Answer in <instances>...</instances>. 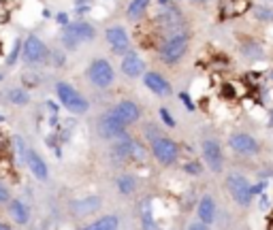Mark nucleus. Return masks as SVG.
Segmentation results:
<instances>
[{
  "mask_svg": "<svg viewBox=\"0 0 273 230\" xmlns=\"http://www.w3.org/2000/svg\"><path fill=\"white\" fill-rule=\"evenodd\" d=\"M56 90H58V96H60L62 100V105L71 111V113H85L88 111V100H85L81 94L75 90L73 85H68V84H58L56 85Z\"/></svg>",
  "mask_w": 273,
  "mask_h": 230,
  "instance_id": "nucleus-3",
  "label": "nucleus"
},
{
  "mask_svg": "<svg viewBox=\"0 0 273 230\" xmlns=\"http://www.w3.org/2000/svg\"><path fill=\"white\" fill-rule=\"evenodd\" d=\"M94 28L90 26V23H85V21H73V23H68V26L64 28V41L68 43L71 41V45L75 43H79V41H92L94 39Z\"/></svg>",
  "mask_w": 273,
  "mask_h": 230,
  "instance_id": "nucleus-8",
  "label": "nucleus"
},
{
  "mask_svg": "<svg viewBox=\"0 0 273 230\" xmlns=\"http://www.w3.org/2000/svg\"><path fill=\"white\" fill-rule=\"evenodd\" d=\"M88 77L96 87H109L113 84L115 73H113L111 64H109L107 60H94L88 68Z\"/></svg>",
  "mask_w": 273,
  "mask_h": 230,
  "instance_id": "nucleus-4",
  "label": "nucleus"
},
{
  "mask_svg": "<svg viewBox=\"0 0 273 230\" xmlns=\"http://www.w3.org/2000/svg\"><path fill=\"white\" fill-rule=\"evenodd\" d=\"M135 186H137V179L132 175H122L120 179H118V188H120V192L122 194H130V192H135Z\"/></svg>",
  "mask_w": 273,
  "mask_h": 230,
  "instance_id": "nucleus-22",
  "label": "nucleus"
},
{
  "mask_svg": "<svg viewBox=\"0 0 273 230\" xmlns=\"http://www.w3.org/2000/svg\"><path fill=\"white\" fill-rule=\"evenodd\" d=\"M265 190V184H258V186H252V194H260Z\"/></svg>",
  "mask_w": 273,
  "mask_h": 230,
  "instance_id": "nucleus-32",
  "label": "nucleus"
},
{
  "mask_svg": "<svg viewBox=\"0 0 273 230\" xmlns=\"http://www.w3.org/2000/svg\"><path fill=\"white\" fill-rule=\"evenodd\" d=\"M28 167H30V170L34 173L37 179H47V164H45V160L39 153H34V151L28 153Z\"/></svg>",
  "mask_w": 273,
  "mask_h": 230,
  "instance_id": "nucleus-18",
  "label": "nucleus"
},
{
  "mask_svg": "<svg viewBox=\"0 0 273 230\" xmlns=\"http://www.w3.org/2000/svg\"><path fill=\"white\" fill-rule=\"evenodd\" d=\"M113 156L115 158H122V160H145V147L141 143L132 139H122L113 149Z\"/></svg>",
  "mask_w": 273,
  "mask_h": 230,
  "instance_id": "nucleus-5",
  "label": "nucleus"
},
{
  "mask_svg": "<svg viewBox=\"0 0 273 230\" xmlns=\"http://www.w3.org/2000/svg\"><path fill=\"white\" fill-rule=\"evenodd\" d=\"M192 2H205V0H192Z\"/></svg>",
  "mask_w": 273,
  "mask_h": 230,
  "instance_id": "nucleus-34",
  "label": "nucleus"
},
{
  "mask_svg": "<svg viewBox=\"0 0 273 230\" xmlns=\"http://www.w3.org/2000/svg\"><path fill=\"white\" fill-rule=\"evenodd\" d=\"M9 213L17 224H26L28 220H30V211H28V207L21 203V200H13V203L9 205Z\"/></svg>",
  "mask_w": 273,
  "mask_h": 230,
  "instance_id": "nucleus-19",
  "label": "nucleus"
},
{
  "mask_svg": "<svg viewBox=\"0 0 273 230\" xmlns=\"http://www.w3.org/2000/svg\"><path fill=\"white\" fill-rule=\"evenodd\" d=\"M0 230H11V226H7V224H2V222H0Z\"/></svg>",
  "mask_w": 273,
  "mask_h": 230,
  "instance_id": "nucleus-33",
  "label": "nucleus"
},
{
  "mask_svg": "<svg viewBox=\"0 0 273 230\" xmlns=\"http://www.w3.org/2000/svg\"><path fill=\"white\" fill-rule=\"evenodd\" d=\"M113 117H118V120L124 124V126H128V124L137 122L139 115H141V111H139V107L135 103H130V100H122V103H118L115 107L109 111Z\"/></svg>",
  "mask_w": 273,
  "mask_h": 230,
  "instance_id": "nucleus-11",
  "label": "nucleus"
},
{
  "mask_svg": "<svg viewBox=\"0 0 273 230\" xmlns=\"http://www.w3.org/2000/svg\"><path fill=\"white\" fill-rule=\"evenodd\" d=\"M229 145L233 147L237 153H243V156H254V153L258 151L256 139L250 137V134H246V132H235V134H231Z\"/></svg>",
  "mask_w": 273,
  "mask_h": 230,
  "instance_id": "nucleus-9",
  "label": "nucleus"
},
{
  "mask_svg": "<svg viewBox=\"0 0 273 230\" xmlns=\"http://www.w3.org/2000/svg\"><path fill=\"white\" fill-rule=\"evenodd\" d=\"M243 54H246V58H254V60H258V58H263V49H260L258 45H254V43H248V45H243Z\"/></svg>",
  "mask_w": 273,
  "mask_h": 230,
  "instance_id": "nucleus-24",
  "label": "nucleus"
},
{
  "mask_svg": "<svg viewBox=\"0 0 273 230\" xmlns=\"http://www.w3.org/2000/svg\"><path fill=\"white\" fill-rule=\"evenodd\" d=\"M143 70H145V64L137 54L124 56V60H122V73L126 77H139V75H143Z\"/></svg>",
  "mask_w": 273,
  "mask_h": 230,
  "instance_id": "nucleus-14",
  "label": "nucleus"
},
{
  "mask_svg": "<svg viewBox=\"0 0 273 230\" xmlns=\"http://www.w3.org/2000/svg\"><path fill=\"white\" fill-rule=\"evenodd\" d=\"M188 230H209V228H207V224H203V222H194V224H190Z\"/></svg>",
  "mask_w": 273,
  "mask_h": 230,
  "instance_id": "nucleus-30",
  "label": "nucleus"
},
{
  "mask_svg": "<svg viewBox=\"0 0 273 230\" xmlns=\"http://www.w3.org/2000/svg\"><path fill=\"white\" fill-rule=\"evenodd\" d=\"M143 224H145V230H158L156 228V222L152 220V215H149L147 205H145V209H143Z\"/></svg>",
  "mask_w": 273,
  "mask_h": 230,
  "instance_id": "nucleus-25",
  "label": "nucleus"
},
{
  "mask_svg": "<svg viewBox=\"0 0 273 230\" xmlns=\"http://www.w3.org/2000/svg\"><path fill=\"white\" fill-rule=\"evenodd\" d=\"M107 41H109V45H111L115 51H126V49H128V43H130L126 30H124V28H120V26L109 28V30H107Z\"/></svg>",
  "mask_w": 273,
  "mask_h": 230,
  "instance_id": "nucleus-13",
  "label": "nucleus"
},
{
  "mask_svg": "<svg viewBox=\"0 0 273 230\" xmlns=\"http://www.w3.org/2000/svg\"><path fill=\"white\" fill-rule=\"evenodd\" d=\"M7 200H9V190H7V186L0 184V205L7 203Z\"/></svg>",
  "mask_w": 273,
  "mask_h": 230,
  "instance_id": "nucleus-29",
  "label": "nucleus"
},
{
  "mask_svg": "<svg viewBox=\"0 0 273 230\" xmlns=\"http://www.w3.org/2000/svg\"><path fill=\"white\" fill-rule=\"evenodd\" d=\"M226 188H229L231 196L235 198V203H239L241 207H248L252 200V186L243 175L239 173H231L226 177Z\"/></svg>",
  "mask_w": 273,
  "mask_h": 230,
  "instance_id": "nucleus-2",
  "label": "nucleus"
},
{
  "mask_svg": "<svg viewBox=\"0 0 273 230\" xmlns=\"http://www.w3.org/2000/svg\"><path fill=\"white\" fill-rule=\"evenodd\" d=\"M118 226H120L118 217L115 215H105V217H101V220H96L94 224H90V226H85L81 230H118Z\"/></svg>",
  "mask_w": 273,
  "mask_h": 230,
  "instance_id": "nucleus-20",
  "label": "nucleus"
},
{
  "mask_svg": "<svg viewBox=\"0 0 273 230\" xmlns=\"http://www.w3.org/2000/svg\"><path fill=\"white\" fill-rule=\"evenodd\" d=\"M145 85H147L154 94H158V96H167V94H171L169 81L162 79L158 73H147L145 75Z\"/></svg>",
  "mask_w": 273,
  "mask_h": 230,
  "instance_id": "nucleus-15",
  "label": "nucleus"
},
{
  "mask_svg": "<svg viewBox=\"0 0 273 230\" xmlns=\"http://www.w3.org/2000/svg\"><path fill=\"white\" fill-rule=\"evenodd\" d=\"M186 49H188V34H184V32L171 34V37L165 41V45L160 47V60L165 64H175L182 60Z\"/></svg>",
  "mask_w": 273,
  "mask_h": 230,
  "instance_id": "nucleus-1",
  "label": "nucleus"
},
{
  "mask_svg": "<svg viewBox=\"0 0 273 230\" xmlns=\"http://www.w3.org/2000/svg\"><path fill=\"white\" fill-rule=\"evenodd\" d=\"M152 149H154L156 160H158L160 164H171V162H175V158H177L175 141H171L167 137H158V139H156L154 145H152Z\"/></svg>",
  "mask_w": 273,
  "mask_h": 230,
  "instance_id": "nucleus-7",
  "label": "nucleus"
},
{
  "mask_svg": "<svg viewBox=\"0 0 273 230\" xmlns=\"http://www.w3.org/2000/svg\"><path fill=\"white\" fill-rule=\"evenodd\" d=\"M149 2H152V0H132L130 7H128V17L130 20H139V17L145 13V9H147Z\"/></svg>",
  "mask_w": 273,
  "mask_h": 230,
  "instance_id": "nucleus-21",
  "label": "nucleus"
},
{
  "mask_svg": "<svg viewBox=\"0 0 273 230\" xmlns=\"http://www.w3.org/2000/svg\"><path fill=\"white\" fill-rule=\"evenodd\" d=\"M101 203H103V200L98 196H88V198L75 200L73 209H75V213H77V215H90V213H94L96 209H101Z\"/></svg>",
  "mask_w": 273,
  "mask_h": 230,
  "instance_id": "nucleus-16",
  "label": "nucleus"
},
{
  "mask_svg": "<svg viewBox=\"0 0 273 230\" xmlns=\"http://www.w3.org/2000/svg\"><path fill=\"white\" fill-rule=\"evenodd\" d=\"M0 79H2V75H0Z\"/></svg>",
  "mask_w": 273,
  "mask_h": 230,
  "instance_id": "nucleus-35",
  "label": "nucleus"
},
{
  "mask_svg": "<svg viewBox=\"0 0 273 230\" xmlns=\"http://www.w3.org/2000/svg\"><path fill=\"white\" fill-rule=\"evenodd\" d=\"M203 158H205L207 167L213 170V173H222L224 168V156H222V147H220L218 141L207 139L203 143Z\"/></svg>",
  "mask_w": 273,
  "mask_h": 230,
  "instance_id": "nucleus-6",
  "label": "nucleus"
},
{
  "mask_svg": "<svg viewBox=\"0 0 273 230\" xmlns=\"http://www.w3.org/2000/svg\"><path fill=\"white\" fill-rule=\"evenodd\" d=\"M182 100H184V103H186V105H188V109H190V111H192V109H194V105H192V100H190V98H188V94H182Z\"/></svg>",
  "mask_w": 273,
  "mask_h": 230,
  "instance_id": "nucleus-31",
  "label": "nucleus"
},
{
  "mask_svg": "<svg viewBox=\"0 0 273 230\" xmlns=\"http://www.w3.org/2000/svg\"><path fill=\"white\" fill-rule=\"evenodd\" d=\"M199 217L203 224H211L216 220V203L211 196H203L199 203Z\"/></svg>",
  "mask_w": 273,
  "mask_h": 230,
  "instance_id": "nucleus-17",
  "label": "nucleus"
},
{
  "mask_svg": "<svg viewBox=\"0 0 273 230\" xmlns=\"http://www.w3.org/2000/svg\"><path fill=\"white\" fill-rule=\"evenodd\" d=\"M186 173L201 175V164H186Z\"/></svg>",
  "mask_w": 273,
  "mask_h": 230,
  "instance_id": "nucleus-28",
  "label": "nucleus"
},
{
  "mask_svg": "<svg viewBox=\"0 0 273 230\" xmlns=\"http://www.w3.org/2000/svg\"><path fill=\"white\" fill-rule=\"evenodd\" d=\"M254 13H256L258 20H273V11H271V9H263V7H258L256 11H254Z\"/></svg>",
  "mask_w": 273,
  "mask_h": 230,
  "instance_id": "nucleus-26",
  "label": "nucleus"
},
{
  "mask_svg": "<svg viewBox=\"0 0 273 230\" xmlns=\"http://www.w3.org/2000/svg\"><path fill=\"white\" fill-rule=\"evenodd\" d=\"M98 132L103 134L105 139H120L124 134V124H122L118 117H113L111 113H107L98 122Z\"/></svg>",
  "mask_w": 273,
  "mask_h": 230,
  "instance_id": "nucleus-12",
  "label": "nucleus"
},
{
  "mask_svg": "<svg viewBox=\"0 0 273 230\" xmlns=\"http://www.w3.org/2000/svg\"><path fill=\"white\" fill-rule=\"evenodd\" d=\"M9 100L11 103H15V105H26L30 98H28L26 90H21V87H13V90L9 92Z\"/></svg>",
  "mask_w": 273,
  "mask_h": 230,
  "instance_id": "nucleus-23",
  "label": "nucleus"
},
{
  "mask_svg": "<svg viewBox=\"0 0 273 230\" xmlns=\"http://www.w3.org/2000/svg\"><path fill=\"white\" fill-rule=\"evenodd\" d=\"M24 58H26V62H30V64L43 62L45 58H47V47H45V43L41 39L28 37L24 43Z\"/></svg>",
  "mask_w": 273,
  "mask_h": 230,
  "instance_id": "nucleus-10",
  "label": "nucleus"
},
{
  "mask_svg": "<svg viewBox=\"0 0 273 230\" xmlns=\"http://www.w3.org/2000/svg\"><path fill=\"white\" fill-rule=\"evenodd\" d=\"M160 115H162V120H165L167 126H171V128L175 126V120H173V117L169 115V111H167V109H162V111H160Z\"/></svg>",
  "mask_w": 273,
  "mask_h": 230,
  "instance_id": "nucleus-27",
  "label": "nucleus"
}]
</instances>
